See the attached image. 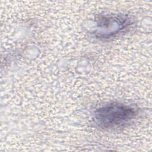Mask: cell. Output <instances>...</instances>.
I'll list each match as a JSON object with an SVG mask.
<instances>
[{"mask_svg":"<svg viewBox=\"0 0 152 152\" xmlns=\"http://www.w3.org/2000/svg\"><path fill=\"white\" fill-rule=\"evenodd\" d=\"M137 115L134 108L121 103H110L97 109L96 121L101 127L112 128L132 119Z\"/></svg>","mask_w":152,"mask_h":152,"instance_id":"6da1fadb","label":"cell"}]
</instances>
